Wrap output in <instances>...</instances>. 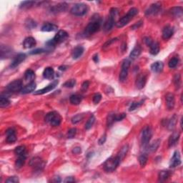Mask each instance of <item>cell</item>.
Returning a JSON list of instances; mask_svg holds the SVG:
<instances>
[{"mask_svg": "<svg viewBox=\"0 0 183 183\" xmlns=\"http://www.w3.org/2000/svg\"><path fill=\"white\" fill-rule=\"evenodd\" d=\"M139 162L141 167L144 168V167L146 165L147 162H148V155L145 153L141 154L139 157Z\"/></svg>", "mask_w": 183, "mask_h": 183, "instance_id": "obj_39", "label": "cell"}, {"mask_svg": "<svg viewBox=\"0 0 183 183\" xmlns=\"http://www.w3.org/2000/svg\"><path fill=\"white\" fill-rule=\"evenodd\" d=\"M116 40H117V38H115V39H110V40H109L108 42H106L105 44H104L103 47H106V46H110V45H111V44H112V43H113V42H115Z\"/></svg>", "mask_w": 183, "mask_h": 183, "instance_id": "obj_59", "label": "cell"}, {"mask_svg": "<svg viewBox=\"0 0 183 183\" xmlns=\"http://www.w3.org/2000/svg\"><path fill=\"white\" fill-rule=\"evenodd\" d=\"M83 119H84V114H78L72 118V123L74 124V125H76V124L80 122Z\"/></svg>", "mask_w": 183, "mask_h": 183, "instance_id": "obj_43", "label": "cell"}, {"mask_svg": "<svg viewBox=\"0 0 183 183\" xmlns=\"http://www.w3.org/2000/svg\"><path fill=\"white\" fill-rule=\"evenodd\" d=\"M181 157L179 151H175L174 152L173 157L170 159V168H176V167L181 165Z\"/></svg>", "mask_w": 183, "mask_h": 183, "instance_id": "obj_14", "label": "cell"}, {"mask_svg": "<svg viewBox=\"0 0 183 183\" xmlns=\"http://www.w3.org/2000/svg\"><path fill=\"white\" fill-rule=\"evenodd\" d=\"M36 44H37V42H36L35 39L32 37H27L24 40L23 46H24L25 49H30V48L34 47L36 45Z\"/></svg>", "mask_w": 183, "mask_h": 183, "instance_id": "obj_21", "label": "cell"}, {"mask_svg": "<svg viewBox=\"0 0 183 183\" xmlns=\"http://www.w3.org/2000/svg\"><path fill=\"white\" fill-rule=\"evenodd\" d=\"M180 134L178 132H175L170 135L169 138V141H168V145H169V148L175 146V145L178 142L179 139H180Z\"/></svg>", "mask_w": 183, "mask_h": 183, "instance_id": "obj_19", "label": "cell"}, {"mask_svg": "<svg viewBox=\"0 0 183 183\" xmlns=\"http://www.w3.org/2000/svg\"><path fill=\"white\" fill-rule=\"evenodd\" d=\"M77 134V129L76 128H72L68 131L67 132V138L69 139H72L75 137Z\"/></svg>", "mask_w": 183, "mask_h": 183, "instance_id": "obj_50", "label": "cell"}, {"mask_svg": "<svg viewBox=\"0 0 183 183\" xmlns=\"http://www.w3.org/2000/svg\"><path fill=\"white\" fill-rule=\"evenodd\" d=\"M106 139H107V135H106V134H104L101 137H100V139H99V141H98V143H99V145H103L104 143L105 142V141H106Z\"/></svg>", "mask_w": 183, "mask_h": 183, "instance_id": "obj_55", "label": "cell"}, {"mask_svg": "<svg viewBox=\"0 0 183 183\" xmlns=\"http://www.w3.org/2000/svg\"><path fill=\"white\" fill-rule=\"evenodd\" d=\"M128 150H129V146L127 145H124L120 151L119 152V153H118L117 155L120 159V160L122 161V159L125 157V155H127Z\"/></svg>", "mask_w": 183, "mask_h": 183, "instance_id": "obj_36", "label": "cell"}, {"mask_svg": "<svg viewBox=\"0 0 183 183\" xmlns=\"http://www.w3.org/2000/svg\"><path fill=\"white\" fill-rule=\"evenodd\" d=\"M55 76V71L53 68L52 67H46L43 72V77L44 78L47 79V80H52Z\"/></svg>", "mask_w": 183, "mask_h": 183, "instance_id": "obj_26", "label": "cell"}, {"mask_svg": "<svg viewBox=\"0 0 183 183\" xmlns=\"http://www.w3.org/2000/svg\"><path fill=\"white\" fill-rule=\"evenodd\" d=\"M82 100V96H80V95L79 94H73L72 95L70 98H69V102H70V103L73 105H80V104L81 103Z\"/></svg>", "mask_w": 183, "mask_h": 183, "instance_id": "obj_32", "label": "cell"}, {"mask_svg": "<svg viewBox=\"0 0 183 183\" xmlns=\"http://www.w3.org/2000/svg\"><path fill=\"white\" fill-rule=\"evenodd\" d=\"M170 173L169 171H165V170H164V171H161L160 173H159V180L161 181V182H163V181H165L168 180V178H169L170 176Z\"/></svg>", "mask_w": 183, "mask_h": 183, "instance_id": "obj_38", "label": "cell"}, {"mask_svg": "<svg viewBox=\"0 0 183 183\" xmlns=\"http://www.w3.org/2000/svg\"><path fill=\"white\" fill-rule=\"evenodd\" d=\"M138 14V10L137 8H131L129 12H127L126 15H125L122 17L121 19H120L119 20L116 22V27L118 28H121L125 27V25H127L130 22L131 19L133 18L134 16H136Z\"/></svg>", "mask_w": 183, "mask_h": 183, "instance_id": "obj_2", "label": "cell"}, {"mask_svg": "<svg viewBox=\"0 0 183 183\" xmlns=\"http://www.w3.org/2000/svg\"><path fill=\"white\" fill-rule=\"evenodd\" d=\"M114 113H109L107 118V125L108 127H110L114 122Z\"/></svg>", "mask_w": 183, "mask_h": 183, "instance_id": "obj_46", "label": "cell"}, {"mask_svg": "<svg viewBox=\"0 0 183 183\" xmlns=\"http://www.w3.org/2000/svg\"><path fill=\"white\" fill-rule=\"evenodd\" d=\"M23 88L22 82L19 80H14V81L10 82L8 85L7 86V89L10 92H21Z\"/></svg>", "mask_w": 183, "mask_h": 183, "instance_id": "obj_9", "label": "cell"}, {"mask_svg": "<svg viewBox=\"0 0 183 183\" xmlns=\"http://www.w3.org/2000/svg\"><path fill=\"white\" fill-rule=\"evenodd\" d=\"M75 85H76V80L72 79V80H69L64 82L63 86L64 87H67V88H72V87H75Z\"/></svg>", "mask_w": 183, "mask_h": 183, "instance_id": "obj_48", "label": "cell"}, {"mask_svg": "<svg viewBox=\"0 0 183 183\" xmlns=\"http://www.w3.org/2000/svg\"><path fill=\"white\" fill-rule=\"evenodd\" d=\"M34 4H35V1H25L20 4L19 7H20L21 9H28V8H30V7H33Z\"/></svg>", "mask_w": 183, "mask_h": 183, "instance_id": "obj_40", "label": "cell"}, {"mask_svg": "<svg viewBox=\"0 0 183 183\" xmlns=\"http://www.w3.org/2000/svg\"><path fill=\"white\" fill-rule=\"evenodd\" d=\"M64 182H75V178L73 177H68L64 181Z\"/></svg>", "mask_w": 183, "mask_h": 183, "instance_id": "obj_60", "label": "cell"}, {"mask_svg": "<svg viewBox=\"0 0 183 183\" xmlns=\"http://www.w3.org/2000/svg\"><path fill=\"white\" fill-rule=\"evenodd\" d=\"M101 100H102V95L100 94V93H96V94H94V96H93L92 101L95 105L98 104L99 102L101 101Z\"/></svg>", "mask_w": 183, "mask_h": 183, "instance_id": "obj_51", "label": "cell"}, {"mask_svg": "<svg viewBox=\"0 0 183 183\" xmlns=\"http://www.w3.org/2000/svg\"><path fill=\"white\" fill-rule=\"evenodd\" d=\"M92 59H93V60H94L95 62H97H97H99L98 55H97V54H96V55H94V56H93V58Z\"/></svg>", "mask_w": 183, "mask_h": 183, "instance_id": "obj_63", "label": "cell"}, {"mask_svg": "<svg viewBox=\"0 0 183 183\" xmlns=\"http://www.w3.org/2000/svg\"><path fill=\"white\" fill-rule=\"evenodd\" d=\"M142 22V21H139V22H137V24H134V25H133V26H132V27H131V28H132V29H133V30H134V29H137V28H139V27L141 26Z\"/></svg>", "mask_w": 183, "mask_h": 183, "instance_id": "obj_61", "label": "cell"}, {"mask_svg": "<svg viewBox=\"0 0 183 183\" xmlns=\"http://www.w3.org/2000/svg\"><path fill=\"white\" fill-rule=\"evenodd\" d=\"M30 165L37 171H41L44 168L45 163L39 157H34L30 162Z\"/></svg>", "mask_w": 183, "mask_h": 183, "instance_id": "obj_10", "label": "cell"}, {"mask_svg": "<svg viewBox=\"0 0 183 183\" xmlns=\"http://www.w3.org/2000/svg\"><path fill=\"white\" fill-rule=\"evenodd\" d=\"M118 10L116 8L111 9L110 13H109V17L107 21H105L103 26V30L105 32H108L111 30L114 27V24H116V19L118 16Z\"/></svg>", "mask_w": 183, "mask_h": 183, "instance_id": "obj_3", "label": "cell"}, {"mask_svg": "<svg viewBox=\"0 0 183 183\" xmlns=\"http://www.w3.org/2000/svg\"><path fill=\"white\" fill-rule=\"evenodd\" d=\"M14 152H15L16 155H17L18 156L24 155V154H26V148H25L24 146H22V145L17 147V148H16L15 150H14Z\"/></svg>", "mask_w": 183, "mask_h": 183, "instance_id": "obj_44", "label": "cell"}, {"mask_svg": "<svg viewBox=\"0 0 183 183\" xmlns=\"http://www.w3.org/2000/svg\"><path fill=\"white\" fill-rule=\"evenodd\" d=\"M159 145H160V139H156L150 146L148 147V148H147L148 149V152H151V153L155 152L158 149Z\"/></svg>", "mask_w": 183, "mask_h": 183, "instance_id": "obj_31", "label": "cell"}, {"mask_svg": "<svg viewBox=\"0 0 183 183\" xmlns=\"http://www.w3.org/2000/svg\"><path fill=\"white\" fill-rule=\"evenodd\" d=\"M59 69H60V70L63 71V70H65L66 69H67V67H65V66H61V67H60V68Z\"/></svg>", "mask_w": 183, "mask_h": 183, "instance_id": "obj_64", "label": "cell"}, {"mask_svg": "<svg viewBox=\"0 0 183 183\" xmlns=\"http://www.w3.org/2000/svg\"><path fill=\"white\" fill-rule=\"evenodd\" d=\"M150 52L152 55H157L159 52V45L158 42H154L150 44Z\"/></svg>", "mask_w": 183, "mask_h": 183, "instance_id": "obj_30", "label": "cell"}, {"mask_svg": "<svg viewBox=\"0 0 183 183\" xmlns=\"http://www.w3.org/2000/svg\"><path fill=\"white\" fill-rule=\"evenodd\" d=\"M35 79V72L32 69H29L25 72L24 73V80H26V82H27L30 83V82H34L33 80Z\"/></svg>", "mask_w": 183, "mask_h": 183, "instance_id": "obj_27", "label": "cell"}, {"mask_svg": "<svg viewBox=\"0 0 183 183\" xmlns=\"http://www.w3.org/2000/svg\"><path fill=\"white\" fill-rule=\"evenodd\" d=\"M6 135L7 139L6 141L8 143H14L17 141V135H16L15 130L12 128L8 129L6 131Z\"/></svg>", "mask_w": 183, "mask_h": 183, "instance_id": "obj_17", "label": "cell"}, {"mask_svg": "<svg viewBox=\"0 0 183 183\" xmlns=\"http://www.w3.org/2000/svg\"><path fill=\"white\" fill-rule=\"evenodd\" d=\"M141 52H142V48L139 46H136L135 47L132 49V51L131 52L130 55V59L134 60V59L137 58V57L140 55Z\"/></svg>", "mask_w": 183, "mask_h": 183, "instance_id": "obj_34", "label": "cell"}, {"mask_svg": "<svg viewBox=\"0 0 183 183\" xmlns=\"http://www.w3.org/2000/svg\"><path fill=\"white\" fill-rule=\"evenodd\" d=\"M147 81V77L144 74H139L137 76V79H136L135 82V85L137 87V89H142L144 88L145 84H146Z\"/></svg>", "mask_w": 183, "mask_h": 183, "instance_id": "obj_18", "label": "cell"}, {"mask_svg": "<svg viewBox=\"0 0 183 183\" xmlns=\"http://www.w3.org/2000/svg\"><path fill=\"white\" fill-rule=\"evenodd\" d=\"M57 29H58V27H57V25L48 22V23H45V24L43 25L42 28H41V30H42V32H49L57 31Z\"/></svg>", "mask_w": 183, "mask_h": 183, "instance_id": "obj_24", "label": "cell"}, {"mask_svg": "<svg viewBox=\"0 0 183 183\" xmlns=\"http://www.w3.org/2000/svg\"><path fill=\"white\" fill-rule=\"evenodd\" d=\"M44 120H45L46 123L49 124L52 127L59 126L62 122V117H61L60 114L55 111L47 113Z\"/></svg>", "mask_w": 183, "mask_h": 183, "instance_id": "obj_4", "label": "cell"}, {"mask_svg": "<svg viewBox=\"0 0 183 183\" xmlns=\"http://www.w3.org/2000/svg\"><path fill=\"white\" fill-rule=\"evenodd\" d=\"M161 12V4L159 3H155L150 5L148 10L145 12L146 16H154L157 15Z\"/></svg>", "mask_w": 183, "mask_h": 183, "instance_id": "obj_11", "label": "cell"}, {"mask_svg": "<svg viewBox=\"0 0 183 183\" xmlns=\"http://www.w3.org/2000/svg\"><path fill=\"white\" fill-rule=\"evenodd\" d=\"M170 13L175 17H181L183 14V10L181 7H175L170 9Z\"/></svg>", "mask_w": 183, "mask_h": 183, "instance_id": "obj_29", "label": "cell"}, {"mask_svg": "<svg viewBox=\"0 0 183 183\" xmlns=\"http://www.w3.org/2000/svg\"><path fill=\"white\" fill-rule=\"evenodd\" d=\"M178 63H179V59L177 58V57H173V58H172L171 60L169 61L168 66H169V67L171 68V69H173V68L177 67Z\"/></svg>", "mask_w": 183, "mask_h": 183, "instance_id": "obj_45", "label": "cell"}, {"mask_svg": "<svg viewBox=\"0 0 183 183\" xmlns=\"http://www.w3.org/2000/svg\"><path fill=\"white\" fill-rule=\"evenodd\" d=\"M142 103H143L142 100V101H140V102H132V105H131L130 107V111H133V110H134V109H137L138 107H140V106L142 105Z\"/></svg>", "mask_w": 183, "mask_h": 183, "instance_id": "obj_49", "label": "cell"}, {"mask_svg": "<svg viewBox=\"0 0 183 183\" xmlns=\"http://www.w3.org/2000/svg\"><path fill=\"white\" fill-rule=\"evenodd\" d=\"M174 31H173V28L171 27L170 26H167L163 29L162 31V38L164 39H169L173 35Z\"/></svg>", "mask_w": 183, "mask_h": 183, "instance_id": "obj_22", "label": "cell"}, {"mask_svg": "<svg viewBox=\"0 0 183 183\" xmlns=\"http://www.w3.org/2000/svg\"><path fill=\"white\" fill-rule=\"evenodd\" d=\"M95 122V117L94 115L90 116V117L89 118L87 122L85 124V129L86 130H89V129L92 128V127L93 126Z\"/></svg>", "mask_w": 183, "mask_h": 183, "instance_id": "obj_42", "label": "cell"}, {"mask_svg": "<svg viewBox=\"0 0 183 183\" xmlns=\"http://www.w3.org/2000/svg\"><path fill=\"white\" fill-rule=\"evenodd\" d=\"M166 107L168 110H172L174 109L175 105V95L173 93H168L165 97Z\"/></svg>", "mask_w": 183, "mask_h": 183, "instance_id": "obj_15", "label": "cell"}, {"mask_svg": "<svg viewBox=\"0 0 183 183\" xmlns=\"http://www.w3.org/2000/svg\"><path fill=\"white\" fill-rule=\"evenodd\" d=\"M58 83H59L58 80H55V81H53L51 84L48 85L46 87H44V88H42V89H39L38 91L35 92L34 93V94L35 95L44 94H45V93L49 92L53 90V89L57 87V85H58Z\"/></svg>", "mask_w": 183, "mask_h": 183, "instance_id": "obj_12", "label": "cell"}, {"mask_svg": "<svg viewBox=\"0 0 183 183\" xmlns=\"http://www.w3.org/2000/svg\"><path fill=\"white\" fill-rule=\"evenodd\" d=\"M152 136V131L150 126H146L143 128L141 133V142L145 148H148Z\"/></svg>", "mask_w": 183, "mask_h": 183, "instance_id": "obj_6", "label": "cell"}, {"mask_svg": "<svg viewBox=\"0 0 183 183\" xmlns=\"http://www.w3.org/2000/svg\"><path fill=\"white\" fill-rule=\"evenodd\" d=\"M174 83H175L176 88H180L181 86V77L180 74L175 75V77H174Z\"/></svg>", "mask_w": 183, "mask_h": 183, "instance_id": "obj_47", "label": "cell"}, {"mask_svg": "<svg viewBox=\"0 0 183 183\" xmlns=\"http://www.w3.org/2000/svg\"><path fill=\"white\" fill-rule=\"evenodd\" d=\"M26 59V55L25 54L21 53L19 54L17 56H16L14 58L13 61L12 62V63L10 64V67L11 68H15L17 67V66H19L21 62H24Z\"/></svg>", "mask_w": 183, "mask_h": 183, "instance_id": "obj_16", "label": "cell"}, {"mask_svg": "<svg viewBox=\"0 0 183 183\" xmlns=\"http://www.w3.org/2000/svg\"><path fill=\"white\" fill-rule=\"evenodd\" d=\"M164 68V64L162 62H155L151 65V69L152 72L155 73H159L163 70Z\"/></svg>", "mask_w": 183, "mask_h": 183, "instance_id": "obj_25", "label": "cell"}, {"mask_svg": "<svg viewBox=\"0 0 183 183\" xmlns=\"http://www.w3.org/2000/svg\"><path fill=\"white\" fill-rule=\"evenodd\" d=\"M19 182V179L17 177H10L6 180L7 183H18Z\"/></svg>", "mask_w": 183, "mask_h": 183, "instance_id": "obj_53", "label": "cell"}, {"mask_svg": "<svg viewBox=\"0 0 183 183\" xmlns=\"http://www.w3.org/2000/svg\"><path fill=\"white\" fill-rule=\"evenodd\" d=\"M68 37V33L64 30H60L57 33V35L55 36V37L52 39V40L55 42L56 44H60V43L63 42L64 40H66Z\"/></svg>", "mask_w": 183, "mask_h": 183, "instance_id": "obj_13", "label": "cell"}, {"mask_svg": "<svg viewBox=\"0 0 183 183\" xmlns=\"http://www.w3.org/2000/svg\"><path fill=\"white\" fill-rule=\"evenodd\" d=\"M45 52V49H42V48H39V49H36L32 50L30 52V55H38V54H42Z\"/></svg>", "mask_w": 183, "mask_h": 183, "instance_id": "obj_54", "label": "cell"}, {"mask_svg": "<svg viewBox=\"0 0 183 183\" xmlns=\"http://www.w3.org/2000/svg\"><path fill=\"white\" fill-rule=\"evenodd\" d=\"M67 8V4L66 3H60L58 4L53 6L51 8V12L52 13H60V12H64Z\"/></svg>", "mask_w": 183, "mask_h": 183, "instance_id": "obj_20", "label": "cell"}, {"mask_svg": "<svg viewBox=\"0 0 183 183\" xmlns=\"http://www.w3.org/2000/svg\"><path fill=\"white\" fill-rule=\"evenodd\" d=\"M82 150L81 148H80V147H76V148H75L72 150V153L75 154V155H78V154L81 153Z\"/></svg>", "mask_w": 183, "mask_h": 183, "instance_id": "obj_57", "label": "cell"}, {"mask_svg": "<svg viewBox=\"0 0 183 183\" xmlns=\"http://www.w3.org/2000/svg\"><path fill=\"white\" fill-rule=\"evenodd\" d=\"M10 100H9L7 97H3V96L1 97V98H0V107H1V108L7 107V106L10 105Z\"/></svg>", "mask_w": 183, "mask_h": 183, "instance_id": "obj_41", "label": "cell"}, {"mask_svg": "<svg viewBox=\"0 0 183 183\" xmlns=\"http://www.w3.org/2000/svg\"><path fill=\"white\" fill-rule=\"evenodd\" d=\"M84 53V48L82 46H76L72 52V57L75 60H77L79 57H80Z\"/></svg>", "mask_w": 183, "mask_h": 183, "instance_id": "obj_28", "label": "cell"}, {"mask_svg": "<svg viewBox=\"0 0 183 183\" xmlns=\"http://www.w3.org/2000/svg\"><path fill=\"white\" fill-rule=\"evenodd\" d=\"M89 86V82L88 81H85L83 82V84H82V89L83 91H86L87 89H88Z\"/></svg>", "mask_w": 183, "mask_h": 183, "instance_id": "obj_56", "label": "cell"}, {"mask_svg": "<svg viewBox=\"0 0 183 183\" xmlns=\"http://www.w3.org/2000/svg\"><path fill=\"white\" fill-rule=\"evenodd\" d=\"M102 24V19L100 18H94L91 22H89L88 25L86 27L85 31H84V35L85 37H89L92 35L93 34L96 33L99 31Z\"/></svg>", "mask_w": 183, "mask_h": 183, "instance_id": "obj_1", "label": "cell"}, {"mask_svg": "<svg viewBox=\"0 0 183 183\" xmlns=\"http://www.w3.org/2000/svg\"><path fill=\"white\" fill-rule=\"evenodd\" d=\"M126 117V114L125 113H121V114H115L114 115V122L122 121L123 119Z\"/></svg>", "mask_w": 183, "mask_h": 183, "instance_id": "obj_52", "label": "cell"}, {"mask_svg": "<svg viewBox=\"0 0 183 183\" xmlns=\"http://www.w3.org/2000/svg\"><path fill=\"white\" fill-rule=\"evenodd\" d=\"M120 162H121V160L117 156L109 157L104 163V170L107 173L113 172L114 170H116V168H117Z\"/></svg>", "mask_w": 183, "mask_h": 183, "instance_id": "obj_5", "label": "cell"}, {"mask_svg": "<svg viewBox=\"0 0 183 183\" xmlns=\"http://www.w3.org/2000/svg\"><path fill=\"white\" fill-rule=\"evenodd\" d=\"M25 27L28 30H33V29L37 27V23L33 19H27L25 21Z\"/></svg>", "mask_w": 183, "mask_h": 183, "instance_id": "obj_37", "label": "cell"}, {"mask_svg": "<svg viewBox=\"0 0 183 183\" xmlns=\"http://www.w3.org/2000/svg\"><path fill=\"white\" fill-rule=\"evenodd\" d=\"M53 182H60L61 181V178L59 176H57V177H54V179H53Z\"/></svg>", "mask_w": 183, "mask_h": 183, "instance_id": "obj_62", "label": "cell"}, {"mask_svg": "<svg viewBox=\"0 0 183 183\" xmlns=\"http://www.w3.org/2000/svg\"><path fill=\"white\" fill-rule=\"evenodd\" d=\"M177 122V116L176 114L174 115L170 118V120L168 121V128L169 130H173L175 129V126H176Z\"/></svg>", "mask_w": 183, "mask_h": 183, "instance_id": "obj_35", "label": "cell"}, {"mask_svg": "<svg viewBox=\"0 0 183 183\" xmlns=\"http://www.w3.org/2000/svg\"><path fill=\"white\" fill-rule=\"evenodd\" d=\"M26 158H27L26 154L18 156V158L17 159V160H16V162H15L16 168H21V167L24 165L25 163V161H26Z\"/></svg>", "mask_w": 183, "mask_h": 183, "instance_id": "obj_33", "label": "cell"}, {"mask_svg": "<svg viewBox=\"0 0 183 183\" xmlns=\"http://www.w3.org/2000/svg\"><path fill=\"white\" fill-rule=\"evenodd\" d=\"M145 44H147L148 46H150V44H152V42H153V40H152V38H150V37H145Z\"/></svg>", "mask_w": 183, "mask_h": 183, "instance_id": "obj_58", "label": "cell"}, {"mask_svg": "<svg viewBox=\"0 0 183 183\" xmlns=\"http://www.w3.org/2000/svg\"><path fill=\"white\" fill-rule=\"evenodd\" d=\"M130 67V61L129 60H125L122 64V70L120 74L119 80L120 82H123L127 80L128 75L129 68Z\"/></svg>", "mask_w": 183, "mask_h": 183, "instance_id": "obj_8", "label": "cell"}, {"mask_svg": "<svg viewBox=\"0 0 183 183\" xmlns=\"http://www.w3.org/2000/svg\"><path fill=\"white\" fill-rule=\"evenodd\" d=\"M36 87H37V85H36L35 82H30L28 85H27L24 87H23L21 92L22 93V94H28V93H30L32 92L35 91Z\"/></svg>", "mask_w": 183, "mask_h": 183, "instance_id": "obj_23", "label": "cell"}, {"mask_svg": "<svg viewBox=\"0 0 183 183\" xmlns=\"http://www.w3.org/2000/svg\"><path fill=\"white\" fill-rule=\"evenodd\" d=\"M87 10H88V8H87V6L85 4L78 3L72 7L70 12L73 15L81 17V16H84L87 14Z\"/></svg>", "mask_w": 183, "mask_h": 183, "instance_id": "obj_7", "label": "cell"}]
</instances>
